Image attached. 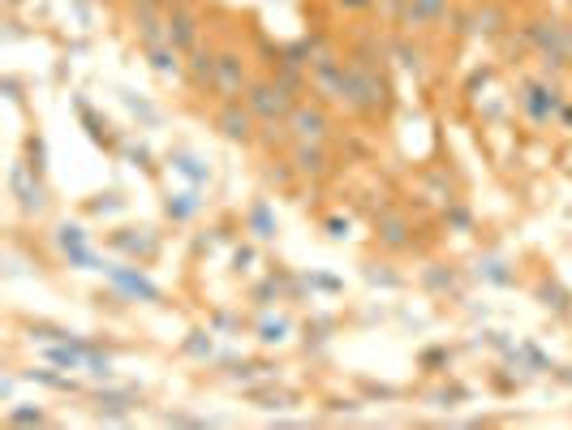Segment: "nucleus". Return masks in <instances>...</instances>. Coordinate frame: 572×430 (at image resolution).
Wrapping results in <instances>:
<instances>
[{"label":"nucleus","mask_w":572,"mask_h":430,"mask_svg":"<svg viewBox=\"0 0 572 430\" xmlns=\"http://www.w3.org/2000/svg\"><path fill=\"white\" fill-rule=\"evenodd\" d=\"M336 5H345V9H370L375 0H336Z\"/></svg>","instance_id":"25"},{"label":"nucleus","mask_w":572,"mask_h":430,"mask_svg":"<svg viewBox=\"0 0 572 430\" xmlns=\"http://www.w3.org/2000/svg\"><path fill=\"white\" fill-rule=\"evenodd\" d=\"M448 220H452L456 228H461V233H465L469 224H474V220H469V211H465V207H456V198H452V203H448Z\"/></svg>","instance_id":"23"},{"label":"nucleus","mask_w":572,"mask_h":430,"mask_svg":"<svg viewBox=\"0 0 572 430\" xmlns=\"http://www.w3.org/2000/svg\"><path fill=\"white\" fill-rule=\"evenodd\" d=\"M185 349H190L194 357H211V340H203V332H194V340L185 344Z\"/></svg>","instance_id":"24"},{"label":"nucleus","mask_w":572,"mask_h":430,"mask_svg":"<svg viewBox=\"0 0 572 430\" xmlns=\"http://www.w3.org/2000/svg\"><path fill=\"white\" fill-rule=\"evenodd\" d=\"M177 5V0H160V9H173Z\"/></svg>","instance_id":"26"},{"label":"nucleus","mask_w":572,"mask_h":430,"mask_svg":"<svg viewBox=\"0 0 572 430\" xmlns=\"http://www.w3.org/2000/svg\"><path fill=\"white\" fill-rule=\"evenodd\" d=\"M392 56L409 69V74H418V78L426 74V52H422V48H413L409 39H392Z\"/></svg>","instance_id":"13"},{"label":"nucleus","mask_w":572,"mask_h":430,"mask_svg":"<svg viewBox=\"0 0 572 430\" xmlns=\"http://www.w3.org/2000/svg\"><path fill=\"white\" fill-rule=\"evenodd\" d=\"M284 332H289V319H267V323H263V340H267V344H280Z\"/></svg>","instance_id":"21"},{"label":"nucleus","mask_w":572,"mask_h":430,"mask_svg":"<svg viewBox=\"0 0 572 430\" xmlns=\"http://www.w3.org/2000/svg\"><path fill=\"white\" fill-rule=\"evenodd\" d=\"M112 280H117L125 293H142L147 301H160V289H155V284H147L142 276H134V271H121V267H112Z\"/></svg>","instance_id":"15"},{"label":"nucleus","mask_w":572,"mask_h":430,"mask_svg":"<svg viewBox=\"0 0 572 430\" xmlns=\"http://www.w3.org/2000/svg\"><path fill=\"white\" fill-rule=\"evenodd\" d=\"M216 65H220L216 43H198L194 52H185V78H190L194 91H211V82H216Z\"/></svg>","instance_id":"8"},{"label":"nucleus","mask_w":572,"mask_h":430,"mask_svg":"<svg viewBox=\"0 0 572 430\" xmlns=\"http://www.w3.org/2000/svg\"><path fill=\"white\" fill-rule=\"evenodd\" d=\"M9 422H18V426H31V422H35V426H44V422H48V413H44V409H13V413H9Z\"/></svg>","instance_id":"20"},{"label":"nucleus","mask_w":572,"mask_h":430,"mask_svg":"<svg viewBox=\"0 0 572 430\" xmlns=\"http://www.w3.org/2000/svg\"><path fill=\"white\" fill-rule=\"evenodd\" d=\"M168 43H173L177 52H194L198 43H203V9H198L194 0H177V5L168 9Z\"/></svg>","instance_id":"4"},{"label":"nucleus","mask_w":572,"mask_h":430,"mask_svg":"<svg viewBox=\"0 0 572 430\" xmlns=\"http://www.w3.org/2000/svg\"><path fill=\"white\" fill-rule=\"evenodd\" d=\"M194 211H198L194 194H177V203H168V215H173V220H190Z\"/></svg>","instance_id":"18"},{"label":"nucleus","mask_w":572,"mask_h":430,"mask_svg":"<svg viewBox=\"0 0 572 430\" xmlns=\"http://www.w3.org/2000/svg\"><path fill=\"white\" fill-rule=\"evenodd\" d=\"M375 237H379V246L383 250H392V254H400V250H409L413 246V233H409V220L400 211H383L379 220H375Z\"/></svg>","instance_id":"9"},{"label":"nucleus","mask_w":572,"mask_h":430,"mask_svg":"<svg viewBox=\"0 0 572 430\" xmlns=\"http://www.w3.org/2000/svg\"><path fill=\"white\" fill-rule=\"evenodd\" d=\"M504 26H512L508 5H499V0H474V35L495 39V35H504Z\"/></svg>","instance_id":"10"},{"label":"nucleus","mask_w":572,"mask_h":430,"mask_svg":"<svg viewBox=\"0 0 572 430\" xmlns=\"http://www.w3.org/2000/svg\"><path fill=\"white\" fill-rule=\"evenodd\" d=\"M521 108H525V117L529 121H538V125H547L551 117H560V86H542V82H529L525 91H521Z\"/></svg>","instance_id":"7"},{"label":"nucleus","mask_w":572,"mask_h":430,"mask_svg":"<svg viewBox=\"0 0 572 430\" xmlns=\"http://www.w3.org/2000/svg\"><path fill=\"white\" fill-rule=\"evenodd\" d=\"M289 134L293 142H327L332 138V112L323 108V99H297L289 112Z\"/></svg>","instance_id":"3"},{"label":"nucleus","mask_w":572,"mask_h":430,"mask_svg":"<svg viewBox=\"0 0 572 430\" xmlns=\"http://www.w3.org/2000/svg\"><path fill=\"white\" fill-rule=\"evenodd\" d=\"M289 160L297 168V177L306 181H323L332 172V155H327V142H293L289 147Z\"/></svg>","instance_id":"6"},{"label":"nucleus","mask_w":572,"mask_h":430,"mask_svg":"<svg viewBox=\"0 0 572 430\" xmlns=\"http://www.w3.org/2000/svg\"><path fill=\"white\" fill-rule=\"evenodd\" d=\"M173 168H181L185 177H194V181H207V168H198V160H190V155H173Z\"/></svg>","instance_id":"19"},{"label":"nucleus","mask_w":572,"mask_h":430,"mask_svg":"<svg viewBox=\"0 0 572 430\" xmlns=\"http://www.w3.org/2000/svg\"><path fill=\"white\" fill-rule=\"evenodd\" d=\"M241 99L250 104V112L259 117V125H263V121H289V112H293V104H297V99L284 91L276 78H254Z\"/></svg>","instance_id":"1"},{"label":"nucleus","mask_w":572,"mask_h":430,"mask_svg":"<svg viewBox=\"0 0 572 430\" xmlns=\"http://www.w3.org/2000/svg\"><path fill=\"white\" fill-rule=\"evenodd\" d=\"M250 65H246V56H241L237 48H220V65H216V82H211V95L216 99H237V95H246V86H250Z\"/></svg>","instance_id":"5"},{"label":"nucleus","mask_w":572,"mask_h":430,"mask_svg":"<svg viewBox=\"0 0 572 430\" xmlns=\"http://www.w3.org/2000/svg\"><path fill=\"white\" fill-rule=\"evenodd\" d=\"M13 190L22 194V211L26 215H39L48 207V198H44V181H35V185H26V168L13 172Z\"/></svg>","instance_id":"12"},{"label":"nucleus","mask_w":572,"mask_h":430,"mask_svg":"<svg viewBox=\"0 0 572 430\" xmlns=\"http://www.w3.org/2000/svg\"><path fill=\"white\" fill-rule=\"evenodd\" d=\"M147 61H151L155 74H164V78H181V74H185V52H177L173 43L147 48Z\"/></svg>","instance_id":"11"},{"label":"nucleus","mask_w":572,"mask_h":430,"mask_svg":"<svg viewBox=\"0 0 572 430\" xmlns=\"http://www.w3.org/2000/svg\"><path fill=\"white\" fill-rule=\"evenodd\" d=\"M263 181H267V185H276V190H293V181H297L293 160H267Z\"/></svg>","instance_id":"14"},{"label":"nucleus","mask_w":572,"mask_h":430,"mask_svg":"<svg viewBox=\"0 0 572 430\" xmlns=\"http://www.w3.org/2000/svg\"><path fill=\"white\" fill-rule=\"evenodd\" d=\"M211 121H216V129L228 142H241V147L259 142V117L250 112L246 99H220V108L211 112Z\"/></svg>","instance_id":"2"},{"label":"nucleus","mask_w":572,"mask_h":430,"mask_svg":"<svg viewBox=\"0 0 572 430\" xmlns=\"http://www.w3.org/2000/svg\"><path fill=\"white\" fill-rule=\"evenodd\" d=\"M426 284H431V289H439V293H448V289H452V271L431 267V271H426Z\"/></svg>","instance_id":"22"},{"label":"nucleus","mask_w":572,"mask_h":430,"mask_svg":"<svg viewBox=\"0 0 572 430\" xmlns=\"http://www.w3.org/2000/svg\"><path fill=\"white\" fill-rule=\"evenodd\" d=\"M250 228H254V237H263V241L276 237V220L267 215V203H259V207L250 211Z\"/></svg>","instance_id":"16"},{"label":"nucleus","mask_w":572,"mask_h":430,"mask_svg":"<svg viewBox=\"0 0 572 430\" xmlns=\"http://www.w3.org/2000/svg\"><path fill=\"white\" fill-rule=\"evenodd\" d=\"M504 267H508L504 258H482V263H478V276H486L491 284H512V271H504Z\"/></svg>","instance_id":"17"}]
</instances>
